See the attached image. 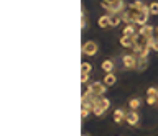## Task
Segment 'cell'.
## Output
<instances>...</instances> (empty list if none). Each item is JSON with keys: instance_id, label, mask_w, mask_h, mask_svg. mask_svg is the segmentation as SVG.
<instances>
[{"instance_id": "4316f807", "label": "cell", "mask_w": 158, "mask_h": 136, "mask_svg": "<svg viewBox=\"0 0 158 136\" xmlns=\"http://www.w3.org/2000/svg\"><path fill=\"white\" fill-rule=\"evenodd\" d=\"M82 136H89V134H86V133H84V134H82Z\"/></svg>"}, {"instance_id": "9c48e42d", "label": "cell", "mask_w": 158, "mask_h": 136, "mask_svg": "<svg viewBox=\"0 0 158 136\" xmlns=\"http://www.w3.org/2000/svg\"><path fill=\"white\" fill-rule=\"evenodd\" d=\"M97 25L101 26V28H110V26H112V18H110V15L101 17V18L97 20Z\"/></svg>"}, {"instance_id": "44dd1931", "label": "cell", "mask_w": 158, "mask_h": 136, "mask_svg": "<svg viewBox=\"0 0 158 136\" xmlns=\"http://www.w3.org/2000/svg\"><path fill=\"white\" fill-rule=\"evenodd\" d=\"M81 71H82V72H89V74H91L92 66L89 64V62H82V64H81Z\"/></svg>"}, {"instance_id": "30bf717a", "label": "cell", "mask_w": 158, "mask_h": 136, "mask_svg": "<svg viewBox=\"0 0 158 136\" xmlns=\"http://www.w3.org/2000/svg\"><path fill=\"white\" fill-rule=\"evenodd\" d=\"M120 46L127 48V49H133V36L122 35V38H120Z\"/></svg>"}, {"instance_id": "ffe728a7", "label": "cell", "mask_w": 158, "mask_h": 136, "mask_svg": "<svg viewBox=\"0 0 158 136\" xmlns=\"http://www.w3.org/2000/svg\"><path fill=\"white\" fill-rule=\"evenodd\" d=\"M147 103H148V105L158 103V97H156V95H148V97H147Z\"/></svg>"}, {"instance_id": "d4e9b609", "label": "cell", "mask_w": 158, "mask_h": 136, "mask_svg": "<svg viewBox=\"0 0 158 136\" xmlns=\"http://www.w3.org/2000/svg\"><path fill=\"white\" fill-rule=\"evenodd\" d=\"M156 92H158V89H155V87H148L147 95H156Z\"/></svg>"}, {"instance_id": "7c38bea8", "label": "cell", "mask_w": 158, "mask_h": 136, "mask_svg": "<svg viewBox=\"0 0 158 136\" xmlns=\"http://www.w3.org/2000/svg\"><path fill=\"white\" fill-rule=\"evenodd\" d=\"M115 82H117V77L114 72H107L106 77H104V84H106L107 87H112V85H115Z\"/></svg>"}, {"instance_id": "8fae6325", "label": "cell", "mask_w": 158, "mask_h": 136, "mask_svg": "<svg viewBox=\"0 0 158 136\" xmlns=\"http://www.w3.org/2000/svg\"><path fill=\"white\" fill-rule=\"evenodd\" d=\"M138 33V30H135V23H128L123 26V35L125 36H135Z\"/></svg>"}, {"instance_id": "cb8c5ba5", "label": "cell", "mask_w": 158, "mask_h": 136, "mask_svg": "<svg viewBox=\"0 0 158 136\" xmlns=\"http://www.w3.org/2000/svg\"><path fill=\"white\" fill-rule=\"evenodd\" d=\"M87 80H89V72H82V74H81V82H82V84H86Z\"/></svg>"}, {"instance_id": "52a82bcc", "label": "cell", "mask_w": 158, "mask_h": 136, "mask_svg": "<svg viewBox=\"0 0 158 136\" xmlns=\"http://www.w3.org/2000/svg\"><path fill=\"white\" fill-rule=\"evenodd\" d=\"M138 33H140L142 36H145V38H153L155 36V26L153 25H142L140 28H138Z\"/></svg>"}, {"instance_id": "484cf974", "label": "cell", "mask_w": 158, "mask_h": 136, "mask_svg": "<svg viewBox=\"0 0 158 136\" xmlns=\"http://www.w3.org/2000/svg\"><path fill=\"white\" fill-rule=\"evenodd\" d=\"M155 36H158V26H155Z\"/></svg>"}, {"instance_id": "277c9868", "label": "cell", "mask_w": 158, "mask_h": 136, "mask_svg": "<svg viewBox=\"0 0 158 136\" xmlns=\"http://www.w3.org/2000/svg\"><path fill=\"white\" fill-rule=\"evenodd\" d=\"M106 84L104 82H99V80H96V82H91V85L87 87V90L91 92L92 95H96V97H104V94H106Z\"/></svg>"}, {"instance_id": "e0dca14e", "label": "cell", "mask_w": 158, "mask_h": 136, "mask_svg": "<svg viewBox=\"0 0 158 136\" xmlns=\"http://www.w3.org/2000/svg\"><path fill=\"white\" fill-rule=\"evenodd\" d=\"M148 10H150V15H158V2H152L148 5Z\"/></svg>"}, {"instance_id": "7a4b0ae2", "label": "cell", "mask_w": 158, "mask_h": 136, "mask_svg": "<svg viewBox=\"0 0 158 136\" xmlns=\"http://www.w3.org/2000/svg\"><path fill=\"white\" fill-rule=\"evenodd\" d=\"M109 107H110V102H109V99H106V97H99V99L96 100V103H94L92 113L96 115V116H102V115L109 110Z\"/></svg>"}, {"instance_id": "7402d4cb", "label": "cell", "mask_w": 158, "mask_h": 136, "mask_svg": "<svg viewBox=\"0 0 158 136\" xmlns=\"http://www.w3.org/2000/svg\"><path fill=\"white\" fill-rule=\"evenodd\" d=\"M115 2H118V0H102L101 5H102L104 8H107L109 5H112V3H115Z\"/></svg>"}, {"instance_id": "d6986e66", "label": "cell", "mask_w": 158, "mask_h": 136, "mask_svg": "<svg viewBox=\"0 0 158 136\" xmlns=\"http://www.w3.org/2000/svg\"><path fill=\"white\" fill-rule=\"evenodd\" d=\"M86 26H87V17H86V12H84V8H82V13H81V28L84 30Z\"/></svg>"}, {"instance_id": "83f0119b", "label": "cell", "mask_w": 158, "mask_h": 136, "mask_svg": "<svg viewBox=\"0 0 158 136\" xmlns=\"http://www.w3.org/2000/svg\"><path fill=\"white\" fill-rule=\"evenodd\" d=\"M156 97H158V92H156Z\"/></svg>"}, {"instance_id": "9a60e30c", "label": "cell", "mask_w": 158, "mask_h": 136, "mask_svg": "<svg viewBox=\"0 0 158 136\" xmlns=\"http://www.w3.org/2000/svg\"><path fill=\"white\" fill-rule=\"evenodd\" d=\"M148 67V59L147 57H138V62H137V71H145Z\"/></svg>"}, {"instance_id": "8992f818", "label": "cell", "mask_w": 158, "mask_h": 136, "mask_svg": "<svg viewBox=\"0 0 158 136\" xmlns=\"http://www.w3.org/2000/svg\"><path fill=\"white\" fill-rule=\"evenodd\" d=\"M106 10L110 13V15H120V13H123V10H125V2H123V0H118V2L109 5Z\"/></svg>"}, {"instance_id": "4fadbf2b", "label": "cell", "mask_w": 158, "mask_h": 136, "mask_svg": "<svg viewBox=\"0 0 158 136\" xmlns=\"http://www.w3.org/2000/svg\"><path fill=\"white\" fill-rule=\"evenodd\" d=\"M125 118H127V113L122 108H117L115 111H114V121H115V123H122Z\"/></svg>"}, {"instance_id": "ba28073f", "label": "cell", "mask_w": 158, "mask_h": 136, "mask_svg": "<svg viewBox=\"0 0 158 136\" xmlns=\"http://www.w3.org/2000/svg\"><path fill=\"white\" fill-rule=\"evenodd\" d=\"M125 121H127V123L130 125V126H137V125H138V121H140V116H138L137 110H130V111H128Z\"/></svg>"}, {"instance_id": "5bb4252c", "label": "cell", "mask_w": 158, "mask_h": 136, "mask_svg": "<svg viewBox=\"0 0 158 136\" xmlns=\"http://www.w3.org/2000/svg\"><path fill=\"white\" fill-rule=\"evenodd\" d=\"M114 67H115V64H114L112 59H107V61L102 62V71H104V72H112Z\"/></svg>"}, {"instance_id": "2e32d148", "label": "cell", "mask_w": 158, "mask_h": 136, "mask_svg": "<svg viewBox=\"0 0 158 136\" xmlns=\"http://www.w3.org/2000/svg\"><path fill=\"white\" fill-rule=\"evenodd\" d=\"M140 105H142V100H140V99H137V97L128 102V107H130V110H137Z\"/></svg>"}, {"instance_id": "3957f363", "label": "cell", "mask_w": 158, "mask_h": 136, "mask_svg": "<svg viewBox=\"0 0 158 136\" xmlns=\"http://www.w3.org/2000/svg\"><path fill=\"white\" fill-rule=\"evenodd\" d=\"M137 62H138V56L135 54V52L122 56V64H123L125 69H137Z\"/></svg>"}, {"instance_id": "5b68a950", "label": "cell", "mask_w": 158, "mask_h": 136, "mask_svg": "<svg viewBox=\"0 0 158 136\" xmlns=\"http://www.w3.org/2000/svg\"><path fill=\"white\" fill-rule=\"evenodd\" d=\"M97 51H99V46L96 41H86L82 45V54H86V56H94V54H97Z\"/></svg>"}, {"instance_id": "ac0fdd59", "label": "cell", "mask_w": 158, "mask_h": 136, "mask_svg": "<svg viewBox=\"0 0 158 136\" xmlns=\"http://www.w3.org/2000/svg\"><path fill=\"white\" fill-rule=\"evenodd\" d=\"M110 18H112V26L120 25V21H122V15H110Z\"/></svg>"}, {"instance_id": "603a6c76", "label": "cell", "mask_w": 158, "mask_h": 136, "mask_svg": "<svg viewBox=\"0 0 158 136\" xmlns=\"http://www.w3.org/2000/svg\"><path fill=\"white\" fill-rule=\"evenodd\" d=\"M152 49H155L158 52V36L153 38V41H152Z\"/></svg>"}, {"instance_id": "6da1fadb", "label": "cell", "mask_w": 158, "mask_h": 136, "mask_svg": "<svg viewBox=\"0 0 158 136\" xmlns=\"http://www.w3.org/2000/svg\"><path fill=\"white\" fill-rule=\"evenodd\" d=\"M153 38H145V36H142L140 33H137V35L133 36V52H135L138 57H148V52L152 49Z\"/></svg>"}]
</instances>
